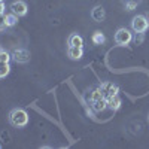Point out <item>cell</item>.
<instances>
[{
    "label": "cell",
    "instance_id": "obj_1",
    "mask_svg": "<svg viewBox=\"0 0 149 149\" xmlns=\"http://www.w3.org/2000/svg\"><path fill=\"white\" fill-rule=\"evenodd\" d=\"M9 121L14 127H26L29 124V113L24 109H14L9 113Z\"/></svg>",
    "mask_w": 149,
    "mask_h": 149
},
{
    "label": "cell",
    "instance_id": "obj_2",
    "mask_svg": "<svg viewBox=\"0 0 149 149\" xmlns=\"http://www.w3.org/2000/svg\"><path fill=\"white\" fill-rule=\"evenodd\" d=\"M133 40V34L128 29H119L116 33H115V42L119 45V46H127L130 42Z\"/></svg>",
    "mask_w": 149,
    "mask_h": 149
},
{
    "label": "cell",
    "instance_id": "obj_3",
    "mask_svg": "<svg viewBox=\"0 0 149 149\" xmlns=\"http://www.w3.org/2000/svg\"><path fill=\"white\" fill-rule=\"evenodd\" d=\"M131 27H133V30H134L136 33H145V31L148 30V27H149V22H148L146 17H143V15H136V17L133 18V21H131Z\"/></svg>",
    "mask_w": 149,
    "mask_h": 149
},
{
    "label": "cell",
    "instance_id": "obj_4",
    "mask_svg": "<svg viewBox=\"0 0 149 149\" xmlns=\"http://www.w3.org/2000/svg\"><path fill=\"white\" fill-rule=\"evenodd\" d=\"M100 90L103 91V95L107 98V97H112V95H116L119 93V88H118V85L115 84H112V82H104L100 85Z\"/></svg>",
    "mask_w": 149,
    "mask_h": 149
},
{
    "label": "cell",
    "instance_id": "obj_5",
    "mask_svg": "<svg viewBox=\"0 0 149 149\" xmlns=\"http://www.w3.org/2000/svg\"><path fill=\"white\" fill-rule=\"evenodd\" d=\"M9 9L12 10V14H15L18 17H24L27 14V5L21 2V0H18V2H14V3H10Z\"/></svg>",
    "mask_w": 149,
    "mask_h": 149
},
{
    "label": "cell",
    "instance_id": "obj_6",
    "mask_svg": "<svg viewBox=\"0 0 149 149\" xmlns=\"http://www.w3.org/2000/svg\"><path fill=\"white\" fill-rule=\"evenodd\" d=\"M12 57L15 58L17 63H27L30 60V52L27 49H15V51L12 52Z\"/></svg>",
    "mask_w": 149,
    "mask_h": 149
},
{
    "label": "cell",
    "instance_id": "obj_7",
    "mask_svg": "<svg viewBox=\"0 0 149 149\" xmlns=\"http://www.w3.org/2000/svg\"><path fill=\"white\" fill-rule=\"evenodd\" d=\"M67 55H69L72 60H79V58H82L84 51H82V48H79V46H69Z\"/></svg>",
    "mask_w": 149,
    "mask_h": 149
},
{
    "label": "cell",
    "instance_id": "obj_8",
    "mask_svg": "<svg viewBox=\"0 0 149 149\" xmlns=\"http://www.w3.org/2000/svg\"><path fill=\"white\" fill-rule=\"evenodd\" d=\"M106 100H107V107H110L112 110H118L121 107V98H119L118 94L112 95V97H107Z\"/></svg>",
    "mask_w": 149,
    "mask_h": 149
},
{
    "label": "cell",
    "instance_id": "obj_9",
    "mask_svg": "<svg viewBox=\"0 0 149 149\" xmlns=\"http://www.w3.org/2000/svg\"><path fill=\"white\" fill-rule=\"evenodd\" d=\"M69 46H79V48H82L84 46V39H82L79 34L73 33L69 37Z\"/></svg>",
    "mask_w": 149,
    "mask_h": 149
},
{
    "label": "cell",
    "instance_id": "obj_10",
    "mask_svg": "<svg viewBox=\"0 0 149 149\" xmlns=\"http://www.w3.org/2000/svg\"><path fill=\"white\" fill-rule=\"evenodd\" d=\"M91 17H93L95 21H103L104 17H106L104 9H103L102 6H95V8L93 9V12H91Z\"/></svg>",
    "mask_w": 149,
    "mask_h": 149
},
{
    "label": "cell",
    "instance_id": "obj_11",
    "mask_svg": "<svg viewBox=\"0 0 149 149\" xmlns=\"http://www.w3.org/2000/svg\"><path fill=\"white\" fill-rule=\"evenodd\" d=\"M106 107H107V100H106V97L98 98V100L93 102V109H94L95 112H102V110H104Z\"/></svg>",
    "mask_w": 149,
    "mask_h": 149
},
{
    "label": "cell",
    "instance_id": "obj_12",
    "mask_svg": "<svg viewBox=\"0 0 149 149\" xmlns=\"http://www.w3.org/2000/svg\"><path fill=\"white\" fill-rule=\"evenodd\" d=\"M5 19H6V27H14L15 24L18 22V15L8 14V15H5Z\"/></svg>",
    "mask_w": 149,
    "mask_h": 149
},
{
    "label": "cell",
    "instance_id": "obj_13",
    "mask_svg": "<svg viewBox=\"0 0 149 149\" xmlns=\"http://www.w3.org/2000/svg\"><path fill=\"white\" fill-rule=\"evenodd\" d=\"M10 72V67H9V63H2L0 61V79L2 78H6Z\"/></svg>",
    "mask_w": 149,
    "mask_h": 149
},
{
    "label": "cell",
    "instance_id": "obj_14",
    "mask_svg": "<svg viewBox=\"0 0 149 149\" xmlns=\"http://www.w3.org/2000/svg\"><path fill=\"white\" fill-rule=\"evenodd\" d=\"M104 34L102 33V31H95L94 34H93V42L95 43V45H102V43H104Z\"/></svg>",
    "mask_w": 149,
    "mask_h": 149
},
{
    "label": "cell",
    "instance_id": "obj_15",
    "mask_svg": "<svg viewBox=\"0 0 149 149\" xmlns=\"http://www.w3.org/2000/svg\"><path fill=\"white\" fill-rule=\"evenodd\" d=\"M9 60H10V54L0 48V61H2V63H9Z\"/></svg>",
    "mask_w": 149,
    "mask_h": 149
},
{
    "label": "cell",
    "instance_id": "obj_16",
    "mask_svg": "<svg viewBox=\"0 0 149 149\" xmlns=\"http://www.w3.org/2000/svg\"><path fill=\"white\" fill-rule=\"evenodd\" d=\"M104 95H103V91L98 88V90H94L93 93H91V102H95V100H98V98H103Z\"/></svg>",
    "mask_w": 149,
    "mask_h": 149
},
{
    "label": "cell",
    "instance_id": "obj_17",
    "mask_svg": "<svg viewBox=\"0 0 149 149\" xmlns=\"http://www.w3.org/2000/svg\"><path fill=\"white\" fill-rule=\"evenodd\" d=\"M6 27V19H5V15H0V30H3Z\"/></svg>",
    "mask_w": 149,
    "mask_h": 149
},
{
    "label": "cell",
    "instance_id": "obj_18",
    "mask_svg": "<svg viewBox=\"0 0 149 149\" xmlns=\"http://www.w3.org/2000/svg\"><path fill=\"white\" fill-rule=\"evenodd\" d=\"M134 40H136V45H139V43H142V42H143V36H142V33H139V37L136 36V39H134Z\"/></svg>",
    "mask_w": 149,
    "mask_h": 149
},
{
    "label": "cell",
    "instance_id": "obj_19",
    "mask_svg": "<svg viewBox=\"0 0 149 149\" xmlns=\"http://www.w3.org/2000/svg\"><path fill=\"white\" fill-rule=\"evenodd\" d=\"M5 9H6V8H5L3 2H0V15H3V14H5Z\"/></svg>",
    "mask_w": 149,
    "mask_h": 149
},
{
    "label": "cell",
    "instance_id": "obj_20",
    "mask_svg": "<svg viewBox=\"0 0 149 149\" xmlns=\"http://www.w3.org/2000/svg\"><path fill=\"white\" fill-rule=\"evenodd\" d=\"M134 8H136V3H127V9L128 10H133Z\"/></svg>",
    "mask_w": 149,
    "mask_h": 149
},
{
    "label": "cell",
    "instance_id": "obj_21",
    "mask_svg": "<svg viewBox=\"0 0 149 149\" xmlns=\"http://www.w3.org/2000/svg\"><path fill=\"white\" fill-rule=\"evenodd\" d=\"M0 2H3V0H0Z\"/></svg>",
    "mask_w": 149,
    "mask_h": 149
}]
</instances>
